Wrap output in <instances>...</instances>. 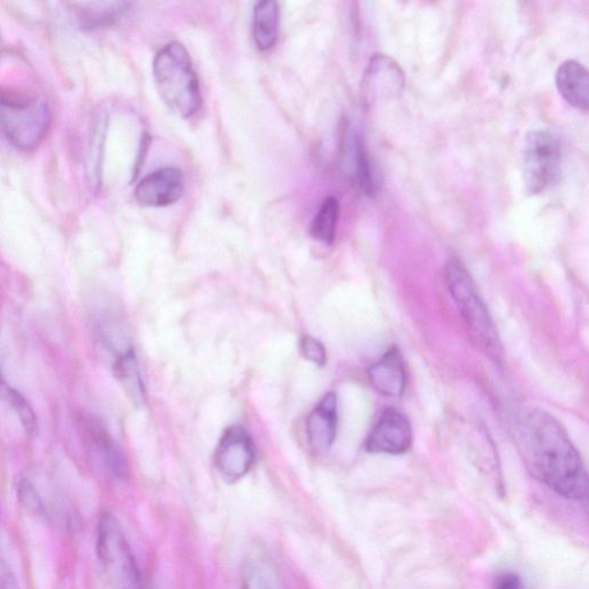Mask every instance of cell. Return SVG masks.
I'll use <instances>...</instances> for the list:
<instances>
[{
	"label": "cell",
	"instance_id": "cell-25",
	"mask_svg": "<svg viewBox=\"0 0 589 589\" xmlns=\"http://www.w3.org/2000/svg\"><path fill=\"white\" fill-rule=\"evenodd\" d=\"M14 392L15 389L7 384L2 371H0V401L9 403Z\"/></svg>",
	"mask_w": 589,
	"mask_h": 589
},
{
	"label": "cell",
	"instance_id": "cell-24",
	"mask_svg": "<svg viewBox=\"0 0 589 589\" xmlns=\"http://www.w3.org/2000/svg\"><path fill=\"white\" fill-rule=\"evenodd\" d=\"M493 589H523L522 579L515 572H501L494 580Z\"/></svg>",
	"mask_w": 589,
	"mask_h": 589
},
{
	"label": "cell",
	"instance_id": "cell-26",
	"mask_svg": "<svg viewBox=\"0 0 589 589\" xmlns=\"http://www.w3.org/2000/svg\"><path fill=\"white\" fill-rule=\"evenodd\" d=\"M0 514H2V512H0Z\"/></svg>",
	"mask_w": 589,
	"mask_h": 589
},
{
	"label": "cell",
	"instance_id": "cell-17",
	"mask_svg": "<svg viewBox=\"0 0 589 589\" xmlns=\"http://www.w3.org/2000/svg\"><path fill=\"white\" fill-rule=\"evenodd\" d=\"M355 177L364 195L374 197L379 191L378 175L362 136L354 135L351 141Z\"/></svg>",
	"mask_w": 589,
	"mask_h": 589
},
{
	"label": "cell",
	"instance_id": "cell-13",
	"mask_svg": "<svg viewBox=\"0 0 589 589\" xmlns=\"http://www.w3.org/2000/svg\"><path fill=\"white\" fill-rule=\"evenodd\" d=\"M561 96L575 109L586 112L589 104V74L576 60H566L556 72Z\"/></svg>",
	"mask_w": 589,
	"mask_h": 589
},
{
	"label": "cell",
	"instance_id": "cell-12",
	"mask_svg": "<svg viewBox=\"0 0 589 589\" xmlns=\"http://www.w3.org/2000/svg\"><path fill=\"white\" fill-rule=\"evenodd\" d=\"M308 439L318 451L330 449L338 431V397L327 394L310 413L307 424Z\"/></svg>",
	"mask_w": 589,
	"mask_h": 589
},
{
	"label": "cell",
	"instance_id": "cell-9",
	"mask_svg": "<svg viewBox=\"0 0 589 589\" xmlns=\"http://www.w3.org/2000/svg\"><path fill=\"white\" fill-rule=\"evenodd\" d=\"M255 460L254 445L241 427H232L221 439L216 453V465L221 474L231 481L246 476Z\"/></svg>",
	"mask_w": 589,
	"mask_h": 589
},
{
	"label": "cell",
	"instance_id": "cell-6",
	"mask_svg": "<svg viewBox=\"0 0 589 589\" xmlns=\"http://www.w3.org/2000/svg\"><path fill=\"white\" fill-rule=\"evenodd\" d=\"M562 144L548 129L533 130L526 137L524 177L527 190L538 195L552 186L560 175Z\"/></svg>",
	"mask_w": 589,
	"mask_h": 589
},
{
	"label": "cell",
	"instance_id": "cell-16",
	"mask_svg": "<svg viewBox=\"0 0 589 589\" xmlns=\"http://www.w3.org/2000/svg\"><path fill=\"white\" fill-rule=\"evenodd\" d=\"M129 6L125 2H88L75 3L74 9L80 27L93 30L116 24Z\"/></svg>",
	"mask_w": 589,
	"mask_h": 589
},
{
	"label": "cell",
	"instance_id": "cell-4",
	"mask_svg": "<svg viewBox=\"0 0 589 589\" xmlns=\"http://www.w3.org/2000/svg\"><path fill=\"white\" fill-rule=\"evenodd\" d=\"M51 125L50 105L42 96L13 91L0 93V133L22 151L41 144Z\"/></svg>",
	"mask_w": 589,
	"mask_h": 589
},
{
	"label": "cell",
	"instance_id": "cell-11",
	"mask_svg": "<svg viewBox=\"0 0 589 589\" xmlns=\"http://www.w3.org/2000/svg\"><path fill=\"white\" fill-rule=\"evenodd\" d=\"M369 379L378 393L390 397L402 396L407 385V372L401 351L396 347L390 348L370 367Z\"/></svg>",
	"mask_w": 589,
	"mask_h": 589
},
{
	"label": "cell",
	"instance_id": "cell-21",
	"mask_svg": "<svg viewBox=\"0 0 589 589\" xmlns=\"http://www.w3.org/2000/svg\"><path fill=\"white\" fill-rule=\"evenodd\" d=\"M10 407L17 413L22 426L28 434H33L36 430L37 420L32 405L26 397L15 389L9 403Z\"/></svg>",
	"mask_w": 589,
	"mask_h": 589
},
{
	"label": "cell",
	"instance_id": "cell-2",
	"mask_svg": "<svg viewBox=\"0 0 589 589\" xmlns=\"http://www.w3.org/2000/svg\"><path fill=\"white\" fill-rule=\"evenodd\" d=\"M154 78L160 97L179 117L189 119L201 110L200 81L189 53L181 43H168L157 53Z\"/></svg>",
	"mask_w": 589,
	"mask_h": 589
},
{
	"label": "cell",
	"instance_id": "cell-22",
	"mask_svg": "<svg viewBox=\"0 0 589 589\" xmlns=\"http://www.w3.org/2000/svg\"><path fill=\"white\" fill-rule=\"evenodd\" d=\"M301 353L308 361L316 365L324 366L327 362V354L323 344L312 336H304L301 340Z\"/></svg>",
	"mask_w": 589,
	"mask_h": 589
},
{
	"label": "cell",
	"instance_id": "cell-10",
	"mask_svg": "<svg viewBox=\"0 0 589 589\" xmlns=\"http://www.w3.org/2000/svg\"><path fill=\"white\" fill-rule=\"evenodd\" d=\"M185 191V177L177 167H164L147 175L137 185V202L147 208H165L177 203Z\"/></svg>",
	"mask_w": 589,
	"mask_h": 589
},
{
	"label": "cell",
	"instance_id": "cell-1",
	"mask_svg": "<svg viewBox=\"0 0 589 589\" xmlns=\"http://www.w3.org/2000/svg\"><path fill=\"white\" fill-rule=\"evenodd\" d=\"M520 451L535 477L568 500H586L588 474L583 458L558 420L543 410L519 419Z\"/></svg>",
	"mask_w": 589,
	"mask_h": 589
},
{
	"label": "cell",
	"instance_id": "cell-15",
	"mask_svg": "<svg viewBox=\"0 0 589 589\" xmlns=\"http://www.w3.org/2000/svg\"><path fill=\"white\" fill-rule=\"evenodd\" d=\"M280 24L279 5L274 0H265L255 6L252 35L259 51H270L278 41Z\"/></svg>",
	"mask_w": 589,
	"mask_h": 589
},
{
	"label": "cell",
	"instance_id": "cell-23",
	"mask_svg": "<svg viewBox=\"0 0 589 589\" xmlns=\"http://www.w3.org/2000/svg\"><path fill=\"white\" fill-rule=\"evenodd\" d=\"M0 589H21L12 566L2 554H0Z\"/></svg>",
	"mask_w": 589,
	"mask_h": 589
},
{
	"label": "cell",
	"instance_id": "cell-3",
	"mask_svg": "<svg viewBox=\"0 0 589 589\" xmlns=\"http://www.w3.org/2000/svg\"><path fill=\"white\" fill-rule=\"evenodd\" d=\"M445 279L472 339L494 362L501 363L499 334L472 275L460 260L453 258L446 264Z\"/></svg>",
	"mask_w": 589,
	"mask_h": 589
},
{
	"label": "cell",
	"instance_id": "cell-5",
	"mask_svg": "<svg viewBox=\"0 0 589 589\" xmlns=\"http://www.w3.org/2000/svg\"><path fill=\"white\" fill-rule=\"evenodd\" d=\"M97 556L114 588L140 589V573L132 549L118 518L109 512L98 523Z\"/></svg>",
	"mask_w": 589,
	"mask_h": 589
},
{
	"label": "cell",
	"instance_id": "cell-8",
	"mask_svg": "<svg viewBox=\"0 0 589 589\" xmlns=\"http://www.w3.org/2000/svg\"><path fill=\"white\" fill-rule=\"evenodd\" d=\"M404 72L393 58L377 53L367 65L363 80V94L367 104L389 99L402 93Z\"/></svg>",
	"mask_w": 589,
	"mask_h": 589
},
{
	"label": "cell",
	"instance_id": "cell-20",
	"mask_svg": "<svg viewBox=\"0 0 589 589\" xmlns=\"http://www.w3.org/2000/svg\"><path fill=\"white\" fill-rule=\"evenodd\" d=\"M18 501L22 509L32 516L44 514V504L40 493L29 480H21L18 486Z\"/></svg>",
	"mask_w": 589,
	"mask_h": 589
},
{
	"label": "cell",
	"instance_id": "cell-14",
	"mask_svg": "<svg viewBox=\"0 0 589 589\" xmlns=\"http://www.w3.org/2000/svg\"><path fill=\"white\" fill-rule=\"evenodd\" d=\"M84 427H86L87 433L99 455L103 458L107 470L118 479H126L128 466L125 457L121 454L116 442L113 441L112 436L107 432L101 420L94 416H88L84 418Z\"/></svg>",
	"mask_w": 589,
	"mask_h": 589
},
{
	"label": "cell",
	"instance_id": "cell-19",
	"mask_svg": "<svg viewBox=\"0 0 589 589\" xmlns=\"http://www.w3.org/2000/svg\"><path fill=\"white\" fill-rule=\"evenodd\" d=\"M114 372L130 399L136 404H142L145 400L144 385L134 351L118 357Z\"/></svg>",
	"mask_w": 589,
	"mask_h": 589
},
{
	"label": "cell",
	"instance_id": "cell-7",
	"mask_svg": "<svg viewBox=\"0 0 589 589\" xmlns=\"http://www.w3.org/2000/svg\"><path fill=\"white\" fill-rule=\"evenodd\" d=\"M412 445V427L407 416L388 408L381 413L367 438L366 449L372 454L402 455Z\"/></svg>",
	"mask_w": 589,
	"mask_h": 589
},
{
	"label": "cell",
	"instance_id": "cell-18",
	"mask_svg": "<svg viewBox=\"0 0 589 589\" xmlns=\"http://www.w3.org/2000/svg\"><path fill=\"white\" fill-rule=\"evenodd\" d=\"M340 218V203L335 197H327L311 226V234L321 243L331 246L335 240Z\"/></svg>",
	"mask_w": 589,
	"mask_h": 589
}]
</instances>
